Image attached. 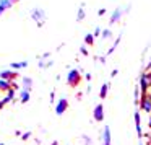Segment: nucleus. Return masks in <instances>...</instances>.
<instances>
[{"label": "nucleus", "mask_w": 151, "mask_h": 145, "mask_svg": "<svg viewBox=\"0 0 151 145\" xmlns=\"http://www.w3.org/2000/svg\"><path fill=\"white\" fill-rule=\"evenodd\" d=\"M146 70H151V60H150V64H148V69Z\"/></svg>", "instance_id": "nucleus-28"}, {"label": "nucleus", "mask_w": 151, "mask_h": 145, "mask_svg": "<svg viewBox=\"0 0 151 145\" xmlns=\"http://www.w3.org/2000/svg\"><path fill=\"white\" fill-rule=\"evenodd\" d=\"M107 93H109V83H102L101 90H99V98L101 99L107 98Z\"/></svg>", "instance_id": "nucleus-15"}, {"label": "nucleus", "mask_w": 151, "mask_h": 145, "mask_svg": "<svg viewBox=\"0 0 151 145\" xmlns=\"http://www.w3.org/2000/svg\"><path fill=\"white\" fill-rule=\"evenodd\" d=\"M54 103H55V93L50 91V104H54Z\"/></svg>", "instance_id": "nucleus-24"}, {"label": "nucleus", "mask_w": 151, "mask_h": 145, "mask_svg": "<svg viewBox=\"0 0 151 145\" xmlns=\"http://www.w3.org/2000/svg\"><path fill=\"white\" fill-rule=\"evenodd\" d=\"M28 67V62H13L12 64V70H20V69H26Z\"/></svg>", "instance_id": "nucleus-17"}, {"label": "nucleus", "mask_w": 151, "mask_h": 145, "mask_svg": "<svg viewBox=\"0 0 151 145\" xmlns=\"http://www.w3.org/2000/svg\"><path fill=\"white\" fill-rule=\"evenodd\" d=\"M117 73H119V70L115 69V70H112V73H111V75H112V77H115V75H117Z\"/></svg>", "instance_id": "nucleus-27"}, {"label": "nucleus", "mask_w": 151, "mask_h": 145, "mask_svg": "<svg viewBox=\"0 0 151 145\" xmlns=\"http://www.w3.org/2000/svg\"><path fill=\"white\" fill-rule=\"evenodd\" d=\"M99 34H101V28H96L94 33H93V36H99Z\"/></svg>", "instance_id": "nucleus-25"}, {"label": "nucleus", "mask_w": 151, "mask_h": 145, "mask_svg": "<svg viewBox=\"0 0 151 145\" xmlns=\"http://www.w3.org/2000/svg\"><path fill=\"white\" fill-rule=\"evenodd\" d=\"M83 142H85V145H91V138H88V135H81Z\"/></svg>", "instance_id": "nucleus-22"}, {"label": "nucleus", "mask_w": 151, "mask_h": 145, "mask_svg": "<svg viewBox=\"0 0 151 145\" xmlns=\"http://www.w3.org/2000/svg\"><path fill=\"white\" fill-rule=\"evenodd\" d=\"M31 18H33L39 26H42V25L46 23V12H44L42 8H33V10H31Z\"/></svg>", "instance_id": "nucleus-4"}, {"label": "nucleus", "mask_w": 151, "mask_h": 145, "mask_svg": "<svg viewBox=\"0 0 151 145\" xmlns=\"http://www.w3.org/2000/svg\"><path fill=\"white\" fill-rule=\"evenodd\" d=\"M80 83H81V72L78 69H72L67 75V85L72 86V88H76Z\"/></svg>", "instance_id": "nucleus-1"}, {"label": "nucleus", "mask_w": 151, "mask_h": 145, "mask_svg": "<svg viewBox=\"0 0 151 145\" xmlns=\"http://www.w3.org/2000/svg\"><path fill=\"white\" fill-rule=\"evenodd\" d=\"M133 121H135V130H137V135L141 138V135H143L141 134V116H140V111H138V109L133 112Z\"/></svg>", "instance_id": "nucleus-9"}, {"label": "nucleus", "mask_w": 151, "mask_h": 145, "mask_svg": "<svg viewBox=\"0 0 151 145\" xmlns=\"http://www.w3.org/2000/svg\"><path fill=\"white\" fill-rule=\"evenodd\" d=\"M83 18H85V8L80 7L78 13H76V21H83Z\"/></svg>", "instance_id": "nucleus-19"}, {"label": "nucleus", "mask_w": 151, "mask_h": 145, "mask_svg": "<svg viewBox=\"0 0 151 145\" xmlns=\"http://www.w3.org/2000/svg\"><path fill=\"white\" fill-rule=\"evenodd\" d=\"M12 2H13V4H15V2H18V0H12Z\"/></svg>", "instance_id": "nucleus-32"}, {"label": "nucleus", "mask_w": 151, "mask_h": 145, "mask_svg": "<svg viewBox=\"0 0 151 145\" xmlns=\"http://www.w3.org/2000/svg\"><path fill=\"white\" fill-rule=\"evenodd\" d=\"M0 145H5V144H4V142H0Z\"/></svg>", "instance_id": "nucleus-33"}, {"label": "nucleus", "mask_w": 151, "mask_h": 145, "mask_svg": "<svg viewBox=\"0 0 151 145\" xmlns=\"http://www.w3.org/2000/svg\"><path fill=\"white\" fill-rule=\"evenodd\" d=\"M13 99H15V88H10L7 93H5L4 98H2V103H4V104H8V103L13 101Z\"/></svg>", "instance_id": "nucleus-10"}, {"label": "nucleus", "mask_w": 151, "mask_h": 145, "mask_svg": "<svg viewBox=\"0 0 151 145\" xmlns=\"http://www.w3.org/2000/svg\"><path fill=\"white\" fill-rule=\"evenodd\" d=\"M0 78L8 80V82H15L18 78V72L17 70H4V72H0Z\"/></svg>", "instance_id": "nucleus-7"}, {"label": "nucleus", "mask_w": 151, "mask_h": 145, "mask_svg": "<svg viewBox=\"0 0 151 145\" xmlns=\"http://www.w3.org/2000/svg\"><path fill=\"white\" fill-rule=\"evenodd\" d=\"M12 7H13V2H12V0H0V15Z\"/></svg>", "instance_id": "nucleus-14"}, {"label": "nucleus", "mask_w": 151, "mask_h": 145, "mask_svg": "<svg viewBox=\"0 0 151 145\" xmlns=\"http://www.w3.org/2000/svg\"><path fill=\"white\" fill-rule=\"evenodd\" d=\"M31 88H33V78L31 77H24L23 78V90L31 91Z\"/></svg>", "instance_id": "nucleus-16"}, {"label": "nucleus", "mask_w": 151, "mask_h": 145, "mask_svg": "<svg viewBox=\"0 0 151 145\" xmlns=\"http://www.w3.org/2000/svg\"><path fill=\"white\" fill-rule=\"evenodd\" d=\"M101 34H102V39H111L112 38V31L111 30H102Z\"/></svg>", "instance_id": "nucleus-20"}, {"label": "nucleus", "mask_w": 151, "mask_h": 145, "mask_svg": "<svg viewBox=\"0 0 151 145\" xmlns=\"http://www.w3.org/2000/svg\"><path fill=\"white\" fill-rule=\"evenodd\" d=\"M104 13H106V10H104V8H101V10H98V15H101V17H102Z\"/></svg>", "instance_id": "nucleus-26"}, {"label": "nucleus", "mask_w": 151, "mask_h": 145, "mask_svg": "<svg viewBox=\"0 0 151 145\" xmlns=\"http://www.w3.org/2000/svg\"><path fill=\"white\" fill-rule=\"evenodd\" d=\"M31 99V91H28V90H21L20 91V101L23 103V104H26V103H29Z\"/></svg>", "instance_id": "nucleus-12"}, {"label": "nucleus", "mask_w": 151, "mask_h": 145, "mask_svg": "<svg viewBox=\"0 0 151 145\" xmlns=\"http://www.w3.org/2000/svg\"><path fill=\"white\" fill-rule=\"evenodd\" d=\"M104 106L99 103V104H96L94 106V109H93V117H94V121L96 122H102L104 121Z\"/></svg>", "instance_id": "nucleus-6"}, {"label": "nucleus", "mask_w": 151, "mask_h": 145, "mask_svg": "<svg viewBox=\"0 0 151 145\" xmlns=\"http://www.w3.org/2000/svg\"><path fill=\"white\" fill-rule=\"evenodd\" d=\"M50 145H59V142H52V144H50Z\"/></svg>", "instance_id": "nucleus-29"}, {"label": "nucleus", "mask_w": 151, "mask_h": 145, "mask_svg": "<svg viewBox=\"0 0 151 145\" xmlns=\"http://www.w3.org/2000/svg\"><path fill=\"white\" fill-rule=\"evenodd\" d=\"M138 109H141L143 112L151 114V93H141V98L138 101Z\"/></svg>", "instance_id": "nucleus-2"}, {"label": "nucleus", "mask_w": 151, "mask_h": 145, "mask_svg": "<svg viewBox=\"0 0 151 145\" xmlns=\"http://www.w3.org/2000/svg\"><path fill=\"white\" fill-rule=\"evenodd\" d=\"M85 44H86V46H93V44H94V36L88 33L85 36Z\"/></svg>", "instance_id": "nucleus-18"}, {"label": "nucleus", "mask_w": 151, "mask_h": 145, "mask_svg": "<svg viewBox=\"0 0 151 145\" xmlns=\"http://www.w3.org/2000/svg\"><path fill=\"white\" fill-rule=\"evenodd\" d=\"M68 99L67 98H60L59 101L55 103V114L57 116H63V112L67 111V109H68Z\"/></svg>", "instance_id": "nucleus-5"}, {"label": "nucleus", "mask_w": 151, "mask_h": 145, "mask_svg": "<svg viewBox=\"0 0 151 145\" xmlns=\"http://www.w3.org/2000/svg\"><path fill=\"white\" fill-rule=\"evenodd\" d=\"M150 127H151V117H150Z\"/></svg>", "instance_id": "nucleus-31"}, {"label": "nucleus", "mask_w": 151, "mask_h": 145, "mask_svg": "<svg viewBox=\"0 0 151 145\" xmlns=\"http://www.w3.org/2000/svg\"><path fill=\"white\" fill-rule=\"evenodd\" d=\"M31 132H23V134H21V140H29L31 138Z\"/></svg>", "instance_id": "nucleus-21"}, {"label": "nucleus", "mask_w": 151, "mask_h": 145, "mask_svg": "<svg viewBox=\"0 0 151 145\" xmlns=\"http://www.w3.org/2000/svg\"><path fill=\"white\" fill-rule=\"evenodd\" d=\"M148 138H150V145H151V134H150V135H148Z\"/></svg>", "instance_id": "nucleus-30"}, {"label": "nucleus", "mask_w": 151, "mask_h": 145, "mask_svg": "<svg viewBox=\"0 0 151 145\" xmlns=\"http://www.w3.org/2000/svg\"><path fill=\"white\" fill-rule=\"evenodd\" d=\"M10 88H13V82H8V80H2V78H0V91L7 93Z\"/></svg>", "instance_id": "nucleus-13"}, {"label": "nucleus", "mask_w": 151, "mask_h": 145, "mask_svg": "<svg viewBox=\"0 0 151 145\" xmlns=\"http://www.w3.org/2000/svg\"><path fill=\"white\" fill-rule=\"evenodd\" d=\"M80 52H81L83 56H88V49H86V46H81V47H80Z\"/></svg>", "instance_id": "nucleus-23"}, {"label": "nucleus", "mask_w": 151, "mask_h": 145, "mask_svg": "<svg viewBox=\"0 0 151 145\" xmlns=\"http://www.w3.org/2000/svg\"><path fill=\"white\" fill-rule=\"evenodd\" d=\"M140 145H143V144H141V138H140Z\"/></svg>", "instance_id": "nucleus-34"}, {"label": "nucleus", "mask_w": 151, "mask_h": 145, "mask_svg": "<svg viewBox=\"0 0 151 145\" xmlns=\"http://www.w3.org/2000/svg\"><path fill=\"white\" fill-rule=\"evenodd\" d=\"M138 86L141 88V93H148L151 90V72L150 70H146V72H143L140 75V83H138Z\"/></svg>", "instance_id": "nucleus-3"}, {"label": "nucleus", "mask_w": 151, "mask_h": 145, "mask_svg": "<svg viewBox=\"0 0 151 145\" xmlns=\"http://www.w3.org/2000/svg\"><path fill=\"white\" fill-rule=\"evenodd\" d=\"M102 145H112V137H111V127L109 125H104L102 129V135H101Z\"/></svg>", "instance_id": "nucleus-8"}, {"label": "nucleus", "mask_w": 151, "mask_h": 145, "mask_svg": "<svg viewBox=\"0 0 151 145\" xmlns=\"http://www.w3.org/2000/svg\"><path fill=\"white\" fill-rule=\"evenodd\" d=\"M122 13H124V10L122 8H117V10L114 12V13L111 15V20H109V23L111 25H114V23H117L119 20H120V17H122Z\"/></svg>", "instance_id": "nucleus-11"}]
</instances>
